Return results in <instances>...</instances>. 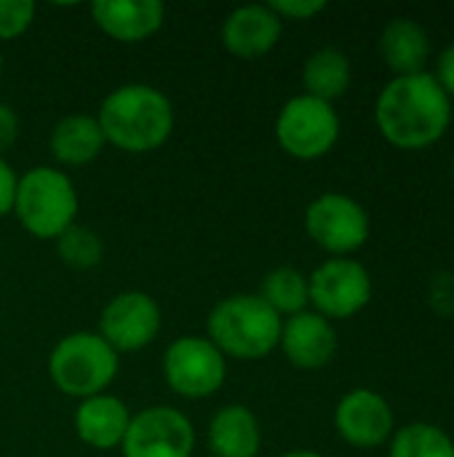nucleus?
Wrapping results in <instances>:
<instances>
[{
  "instance_id": "nucleus-1",
  "label": "nucleus",
  "mask_w": 454,
  "mask_h": 457,
  "mask_svg": "<svg viewBox=\"0 0 454 457\" xmlns=\"http://www.w3.org/2000/svg\"><path fill=\"white\" fill-rule=\"evenodd\" d=\"M452 99L431 70L391 78L375 99L380 137L404 153H420L442 142L452 126Z\"/></svg>"
},
{
  "instance_id": "nucleus-2",
  "label": "nucleus",
  "mask_w": 454,
  "mask_h": 457,
  "mask_svg": "<svg viewBox=\"0 0 454 457\" xmlns=\"http://www.w3.org/2000/svg\"><path fill=\"white\" fill-rule=\"evenodd\" d=\"M107 145L144 155L161 150L177 126L174 102L150 83H123L110 91L96 112Z\"/></svg>"
},
{
  "instance_id": "nucleus-3",
  "label": "nucleus",
  "mask_w": 454,
  "mask_h": 457,
  "mask_svg": "<svg viewBox=\"0 0 454 457\" xmlns=\"http://www.w3.org/2000/svg\"><path fill=\"white\" fill-rule=\"evenodd\" d=\"M284 319L254 292L219 300L206 319V337L225 359L260 361L278 351Z\"/></svg>"
},
{
  "instance_id": "nucleus-4",
  "label": "nucleus",
  "mask_w": 454,
  "mask_h": 457,
  "mask_svg": "<svg viewBox=\"0 0 454 457\" xmlns=\"http://www.w3.org/2000/svg\"><path fill=\"white\" fill-rule=\"evenodd\" d=\"M80 198L67 171L56 166H32L19 177L13 217L19 225L40 241H56L78 222Z\"/></svg>"
},
{
  "instance_id": "nucleus-5",
  "label": "nucleus",
  "mask_w": 454,
  "mask_h": 457,
  "mask_svg": "<svg viewBox=\"0 0 454 457\" xmlns=\"http://www.w3.org/2000/svg\"><path fill=\"white\" fill-rule=\"evenodd\" d=\"M120 356L99 332H72L62 337L48 356V378L59 394L78 402L107 394L118 378Z\"/></svg>"
},
{
  "instance_id": "nucleus-6",
  "label": "nucleus",
  "mask_w": 454,
  "mask_h": 457,
  "mask_svg": "<svg viewBox=\"0 0 454 457\" xmlns=\"http://www.w3.org/2000/svg\"><path fill=\"white\" fill-rule=\"evenodd\" d=\"M343 134L340 112L332 102L310 94L286 99L276 115V142L297 161H318L329 155Z\"/></svg>"
},
{
  "instance_id": "nucleus-7",
  "label": "nucleus",
  "mask_w": 454,
  "mask_h": 457,
  "mask_svg": "<svg viewBox=\"0 0 454 457\" xmlns=\"http://www.w3.org/2000/svg\"><path fill=\"white\" fill-rule=\"evenodd\" d=\"M305 233L329 257H353L372 236V217L361 201L348 193L326 190L305 209Z\"/></svg>"
},
{
  "instance_id": "nucleus-8",
  "label": "nucleus",
  "mask_w": 454,
  "mask_h": 457,
  "mask_svg": "<svg viewBox=\"0 0 454 457\" xmlns=\"http://www.w3.org/2000/svg\"><path fill=\"white\" fill-rule=\"evenodd\" d=\"M310 311L324 319L348 321L359 316L375 295L372 273L356 257H329L308 273Z\"/></svg>"
},
{
  "instance_id": "nucleus-9",
  "label": "nucleus",
  "mask_w": 454,
  "mask_h": 457,
  "mask_svg": "<svg viewBox=\"0 0 454 457\" xmlns=\"http://www.w3.org/2000/svg\"><path fill=\"white\" fill-rule=\"evenodd\" d=\"M163 380L182 399H209L227 378V359L209 337L182 335L163 351Z\"/></svg>"
},
{
  "instance_id": "nucleus-10",
  "label": "nucleus",
  "mask_w": 454,
  "mask_h": 457,
  "mask_svg": "<svg viewBox=\"0 0 454 457\" xmlns=\"http://www.w3.org/2000/svg\"><path fill=\"white\" fill-rule=\"evenodd\" d=\"M161 305L153 295L142 289L118 292L99 313V335L118 356L144 351L161 335Z\"/></svg>"
},
{
  "instance_id": "nucleus-11",
  "label": "nucleus",
  "mask_w": 454,
  "mask_h": 457,
  "mask_svg": "<svg viewBox=\"0 0 454 457\" xmlns=\"http://www.w3.org/2000/svg\"><path fill=\"white\" fill-rule=\"evenodd\" d=\"M195 428L190 418L177 407H147L131 415L126 439L120 445L123 457H193Z\"/></svg>"
},
{
  "instance_id": "nucleus-12",
  "label": "nucleus",
  "mask_w": 454,
  "mask_h": 457,
  "mask_svg": "<svg viewBox=\"0 0 454 457\" xmlns=\"http://www.w3.org/2000/svg\"><path fill=\"white\" fill-rule=\"evenodd\" d=\"M332 423L348 447L377 450L391 442L396 431V412L375 388H353L337 402Z\"/></svg>"
},
{
  "instance_id": "nucleus-13",
  "label": "nucleus",
  "mask_w": 454,
  "mask_h": 457,
  "mask_svg": "<svg viewBox=\"0 0 454 457\" xmlns=\"http://www.w3.org/2000/svg\"><path fill=\"white\" fill-rule=\"evenodd\" d=\"M278 348L292 367L302 372H318L329 367L337 356L340 337L329 319L308 308L297 316L284 319Z\"/></svg>"
},
{
  "instance_id": "nucleus-14",
  "label": "nucleus",
  "mask_w": 454,
  "mask_h": 457,
  "mask_svg": "<svg viewBox=\"0 0 454 457\" xmlns=\"http://www.w3.org/2000/svg\"><path fill=\"white\" fill-rule=\"evenodd\" d=\"M284 35L281 16L265 3L238 5L222 21V46L238 59H260L270 54Z\"/></svg>"
},
{
  "instance_id": "nucleus-15",
  "label": "nucleus",
  "mask_w": 454,
  "mask_h": 457,
  "mask_svg": "<svg viewBox=\"0 0 454 457\" xmlns=\"http://www.w3.org/2000/svg\"><path fill=\"white\" fill-rule=\"evenodd\" d=\"M91 19L118 43H142L163 27L166 5L161 0H96Z\"/></svg>"
},
{
  "instance_id": "nucleus-16",
  "label": "nucleus",
  "mask_w": 454,
  "mask_h": 457,
  "mask_svg": "<svg viewBox=\"0 0 454 457\" xmlns=\"http://www.w3.org/2000/svg\"><path fill=\"white\" fill-rule=\"evenodd\" d=\"M128 423H131V410L120 396L96 394L91 399L78 402L75 434L91 450H99V453L120 450Z\"/></svg>"
},
{
  "instance_id": "nucleus-17",
  "label": "nucleus",
  "mask_w": 454,
  "mask_h": 457,
  "mask_svg": "<svg viewBox=\"0 0 454 457\" xmlns=\"http://www.w3.org/2000/svg\"><path fill=\"white\" fill-rule=\"evenodd\" d=\"M377 51L393 78L425 72L431 62V35L420 21L409 16H396L383 27Z\"/></svg>"
},
{
  "instance_id": "nucleus-18",
  "label": "nucleus",
  "mask_w": 454,
  "mask_h": 457,
  "mask_svg": "<svg viewBox=\"0 0 454 457\" xmlns=\"http://www.w3.org/2000/svg\"><path fill=\"white\" fill-rule=\"evenodd\" d=\"M206 442L211 457H260V418L246 404H225L209 420Z\"/></svg>"
},
{
  "instance_id": "nucleus-19",
  "label": "nucleus",
  "mask_w": 454,
  "mask_h": 457,
  "mask_svg": "<svg viewBox=\"0 0 454 457\" xmlns=\"http://www.w3.org/2000/svg\"><path fill=\"white\" fill-rule=\"evenodd\" d=\"M48 147H51V155L56 158V163L75 169V166L94 163L102 155V150L107 147V139L102 134L96 115L72 112L54 123Z\"/></svg>"
},
{
  "instance_id": "nucleus-20",
  "label": "nucleus",
  "mask_w": 454,
  "mask_h": 457,
  "mask_svg": "<svg viewBox=\"0 0 454 457\" xmlns=\"http://www.w3.org/2000/svg\"><path fill=\"white\" fill-rule=\"evenodd\" d=\"M353 83V64L351 56L337 46L316 48L302 64V94H310L324 102H337L348 94Z\"/></svg>"
},
{
  "instance_id": "nucleus-21",
  "label": "nucleus",
  "mask_w": 454,
  "mask_h": 457,
  "mask_svg": "<svg viewBox=\"0 0 454 457\" xmlns=\"http://www.w3.org/2000/svg\"><path fill=\"white\" fill-rule=\"evenodd\" d=\"M281 319L297 316L310 308V289H308V273L292 265H281L265 273L260 292H257Z\"/></svg>"
},
{
  "instance_id": "nucleus-22",
  "label": "nucleus",
  "mask_w": 454,
  "mask_h": 457,
  "mask_svg": "<svg viewBox=\"0 0 454 457\" xmlns=\"http://www.w3.org/2000/svg\"><path fill=\"white\" fill-rule=\"evenodd\" d=\"M388 447V457H454V439L436 423L415 420L396 426Z\"/></svg>"
},
{
  "instance_id": "nucleus-23",
  "label": "nucleus",
  "mask_w": 454,
  "mask_h": 457,
  "mask_svg": "<svg viewBox=\"0 0 454 457\" xmlns=\"http://www.w3.org/2000/svg\"><path fill=\"white\" fill-rule=\"evenodd\" d=\"M56 252H59V260L67 268H72V270H91L104 257V241L99 238L96 230L75 222L70 230H64L56 238Z\"/></svg>"
},
{
  "instance_id": "nucleus-24",
  "label": "nucleus",
  "mask_w": 454,
  "mask_h": 457,
  "mask_svg": "<svg viewBox=\"0 0 454 457\" xmlns=\"http://www.w3.org/2000/svg\"><path fill=\"white\" fill-rule=\"evenodd\" d=\"M37 5L32 0H0V43L21 37L35 21Z\"/></svg>"
},
{
  "instance_id": "nucleus-25",
  "label": "nucleus",
  "mask_w": 454,
  "mask_h": 457,
  "mask_svg": "<svg viewBox=\"0 0 454 457\" xmlns=\"http://www.w3.org/2000/svg\"><path fill=\"white\" fill-rule=\"evenodd\" d=\"M281 21H310L326 11V0H273L268 3Z\"/></svg>"
},
{
  "instance_id": "nucleus-26",
  "label": "nucleus",
  "mask_w": 454,
  "mask_h": 457,
  "mask_svg": "<svg viewBox=\"0 0 454 457\" xmlns=\"http://www.w3.org/2000/svg\"><path fill=\"white\" fill-rule=\"evenodd\" d=\"M16 185H19V174L5 161V155H0V217H5V214L13 212Z\"/></svg>"
},
{
  "instance_id": "nucleus-27",
  "label": "nucleus",
  "mask_w": 454,
  "mask_h": 457,
  "mask_svg": "<svg viewBox=\"0 0 454 457\" xmlns=\"http://www.w3.org/2000/svg\"><path fill=\"white\" fill-rule=\"evenodd\" d=\"M431 72L439 80V86L444 88V94L454 102V43L442 48V54L436 56V64H433Z\"/></svg>"
},
{
  "instance_id": "nucleus-28",
  "label": "nucleus",
  "mask_w": 454,
  "mask_h": 457,
  "mask_svg": "<svg viewBox=\"0 0 454 457\" xmlns=\"http://www.w3.org/2000/svg\"><path fill=\"white\" fill-rule=\"evenodd\" d=\"M19 139V115L8 102H0V155L11 150Z\"/></svg>"
},
{
  "instance_id": "nucleus-29",
  "label": "nucleus",
  "mask_w": 454,
  "mask_h": 457,
  "mask_svg": "<svg viewBox=\"0 0 454 457\" xmlns=\"http://www.w3.org/2000/svg\"><path fill=\"white\" fill-rule=\"evenodd\" d=\"M281 457H324L321 453H316V450H292V453H286V455Z\"/></svg>"
},
{
  "instance_id": "nucleus-30",
  "label": "nucleus",
  "mask_w": 454,
  "mask_h": 457,
  "mask_svg": "<svg viewBox=\"0 0 454 457\" xmlns=\"http://www.w3.org/2000/svg\"><path fill=\"white\" fill-rule=\"evenodd\" d=\"M450 174H452V182H454V155H452V163H450Z\"/></svg>"
},
{
  "instance_id": "nucleus-31",
  "label": "nucleus",
  "mask_w": 454,
  "mask_h": 457,
  "mask_svg": "<svg viewBox=\"0 0 454 457\" xmlns=\"http://www.w3.org/2000/svg\"><path fill=\"white\" fill-rule=\"evenodd\" d=\"M0 78H3V51H0Z\"/></svg>"
}]
</instances>
